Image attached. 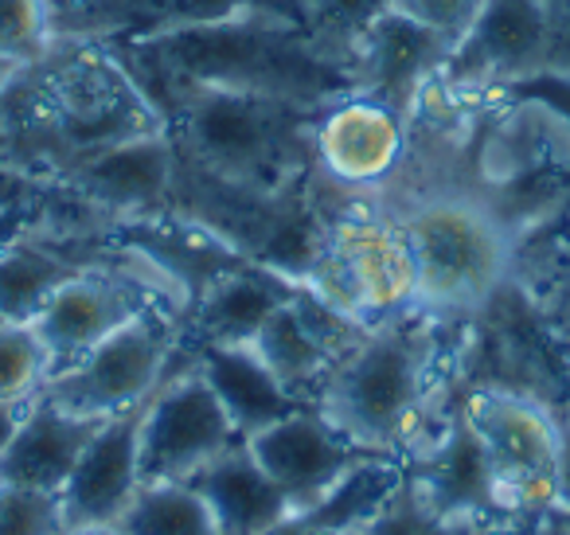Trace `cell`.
<instances>
[{
    "label": "cell",
    "instance_id": "cell-1",
    "mask_svg": "<svg viewBox=\"0 0 570 535\" xmlns=\"http://www.w3.org/2000/svg\"><path fill=\"white\" fill-rule=\"evenodd\" d=\"M434 363V329L395 313L364 329V337L341 356L317 410L356 446L399 457L426 402V379Z\"/></svg>",
    "mask_w": 570,
    "mask_h": 535
},
{
    "label": "cell",
    "instance_id": "cell-2",
    "mask_svg": "<svg viewBox=\"0 0 570 535\" xmlns=\"http://www.w3.org/2000/svg\"><path fill=\"white\" fill-rule=\"evenodd\" d=\"M399 227L411 243L419 301L426 309H476L504 282L508 231L481 200L434 196L414 207Z\"/></svg>",
    "mask_w": 570,
    "mask_h": 535
},
{
    "label": "cell",
    "instance_id": "cell-3",
    "mask_svg": "<svg viewBox=\"0 0 570 535\" xmlns=\"http://www.w3.org/2000/svg\"><path fill=\"white\" fill-rule=\"evenodd\" d=\"M294 103L266 90L196 87L184 103V149L199 168L227 184L274 181L294 145Z\"/></svg>",
    "mask_w": 570,
    "mask_h": 535
},
{
    "label": "cell",
    "instance_id": "cell-4",
    "mask_svg": "<svg viewBox=\"0 0 570 535\" xmlns=\"http://www.w3.org/2000/svg\"><path fill=\"white\" fill-rule=\"evenodd\" d=\"M238 441L243 434L199 376V352L176 348L173 371L157 387L141 422V485L196 477Z\"/></svg>",
    "mask_w": 570,
    "mask_h": 535
},
{
    "label": "cell",
    "instance_id": "cell-5",
    "mask_svg": "<svg viewBox=\"0 0 570 535\" xmlns=\"http://www.w3.org/2000/svg\"><path fill=\"white\" fill-rule=\"evenodd\" d=\"M313 293L352 321L406 313L419 301V274L403 227L352 220L328 235L309 266Z\"/></svg>",
    "mask_w": 570,
    "mask_h": 535
},
{
    "label": "cell",
    "instance_id": "cell-6",
    "mask_svg": "<svg viewBox=\"0 0 570 535\" xmlns=\"http://www.w3.org/2000/svg\"><path fill=\"white\" fill-rule=\"evenodd\" d=\"M465 415L489 449L512 508L535 524L554 508L559 488V418L531 395L484 387L465 399Z\"/></svg>",
    "mask_w": 570,
    "mask_h": 535
},
{
    "label": "cell",
    "instance_id": "cell-7",
    "mask_svg": "<svg viewBox=\"0 0 570 535\" xmlns=\"http://www.w3.org/2000/svg\"><path fill=\"white\" fill-rule=\"evenodd\" d=\"M173 360V337L141 309L134 321H126L102 344L90 348L79 363L56 371L40 395L71 415L110 418L157 391Z\"/></svg>",
    "mask_w": 570,
    "mask_h": 535
},
{
    "label": "cell",
    "instance_id": "cell-8",
    "mask_svg": "<svg viewBox=\"0 0 570 535\" xmlns=\"http://www.w3.org/2000/svg\"><path fill=\"white\" fill-rule=\"evenodd\" d=\"M406 473L419 480L426 504L442 519L469 524L484 535L531 527L508 500L497 465H492L476 426L469 422L465 407L450 415L434 449H426L419 461H406Z\"/></svg>",
    "mask_w": 570,
    "mask_h": 535
},
{
    "label": "cell",
    "instance_id": "cell-9",
    "mask_svg": "<svg viewBox=\"0 0 570 535\" xmlns=\"http://www.w3.org/2000/svg\"><path fill=\"white\" fill-rule=\"evenodd\" d=\"M246 449L269 473V480L282 488L289 512L317 508L356 465L372 461V457H387L348 441L317 407L294 410L266 430L250 434Z\"/></svg>",
    "mask_w": 570,
    "mask_h": 535
},
{
    "label": "cell",
    "instance_id": "cell-10",
    "mask_svg": "<svg viewBox=\"0 0 570 535\" xmlns=\"http://www.w3.org/2000/svg\"><path fill=\"white\" fill-rule=\"evenodd\" d=\"M153 395H145L134 407L106 418L95 438H90V446L82 449L71 480L59 493L67 532H75V527L118 524L121 512L137 496V488H141V422Z\"/></svg>",
    "mask_w": 570,
    "mask_h": 535
},
{
    "label": "cell",
    "instance_id": "cell-11",
    "mask_svg": "<svg viewBox=\"0 0 570 535\" xmlns=\"http://www.w3.org/2000/svg\"><path fill=\"white\" fill-rule=\"evenodd\" d=\"M551 59V17L543 0H484L473 32L450 56V71L489 75L497 82H515L523 75L547 71Z\"/></svg>",
    "mask_w": 570,
    "mask_h": 535
},
{
    "label": "cell",
    "instance_id": "cell-12",
    "mask_svg": "<svg viewBox=\"0 0 570 535\" xmlns=\"http://www.w3.org/2000/svg\"><path fill=\"white\" fill-rule=\"evenodd\" d=\"M137 313H141V305H137L134 290H126L121 282L82 274V270L71 274L32 321L51 356V376L79 363L90 348L102 344L114 329L134 321Z\"/></svg>",
    "mask_w": 570,
    "mask_h": 535
},
{
    "label": "cell",
    "instance_id": "cell-13",
    "mask_svg": "<svg viewBox=\"0 0 570 535\" xmlns=\"http://www.w3.org/2000/svg\"><path fill=\"white\" fill-rule=\"evenodd\" d=\"M360 48V87L364 98L391 106L395 114H406L414 90L450 64L453 48L430 28L414 25L411 17L387 9L364 36Z\"/></svg>",
    "mask_w": 570,
    "mask_h": 535
},
{
    "label": "cell",
    "instance_id": "cell-14",
    "mask_svg": "<svg viewBox=\"0 0 570 535\" xmlns=\"http://www.w3.org/2000/svg\"><path fill=\"white\" fill-rule=\"evenodd\" d=\"M102 422L106 418L71 415V410H59L56 402L36 395L24 407L20 430L12 434L9 449L0 454V485L63 493L82 449L90 446V438H95Z\"/></svg>",
    "mask_w": 570,
    "mask_h": 535
},
{
    "label": "cell",
    "instance_id": "cell-15",
    "mask_svg": "<svg viewBox=\"0 0 570 535\" xmlns=\"http://www.w3.org/2000/svg\"><path fill=\"white\" fill-rule=\"evenodd\" d=\"M403 153V114L375 98H352L317 126V157L341 184H375Z\"/></svg>",
    "mask_w": 570,
    "mask_h": 535
},
{
    "label": "cell",
    "instance_id": "cell-16",
    "mask_svg": "<svg viewBox=\"0 0 570 535\" xmlns=\"http://www.w3.org/2000/svg\"><path fill=\"white\" fill-rule=\"evenodd\" d=\"M199 376L223 402L243 441L274 426L277 418L305 410V402L266 368V360L250 344H204L199 348Z\"/></svg>",
    "mask_w": 570,
    "mask_h": 535
},
{
    "label": "cell",
    "instance_id": "cell-17",
    "mask_svg": "<svg viewBox=\"0 0 570 535\" xmlns=\"http://www.w3.org/2000/svg\"><path fill=\"white\" fill-rule=\"evenodd\" d=\"M188 485L204 496L219 535H266L269 527L289 516L282 488L254 461L246 441L204 465L196 477H188Z\"/></svg>",
    "mask_w": 570,
    "mask_h": 535
},
{
    "label": "cell",
    "instance_id": "cell-18",
    "mask_svg": "<svg viewBox=\"0 0 570 535\" xmlns=\"http://www.w3.org/2000/svg\"><path fill=\"white\" fill-rule=\"evenodd\" d=\"M79 181L102 204L149 207L168 192V181H173V149L157 134L126 137V142L90 153Z\"/></svg>",
    "mask_w": 570,
    "mask_h": 535
},
{
    "label": "cell",
    "instance_id": "cell-19",
    "mask_svg": "<svg viewBox=\"0 0 570 535\" xmlns=\"http://www.w3.org/2000/svg\"><path fill=\"white\" fill-rule=\"evenodd\" d=\"M289 298V285L266 270H230L215 278L199 298L196 332L204 344H254L269 313Z\"/></svg>",
    "mask_w": 570,
    "mask_h": 535
},
{
    "label": "cell",
    "instance_id": "cell-20",
    "mask_svg": "<svg viewBox=\"0 0 570 535\" xmlns=\"http://www.w3.org/2000/svg\"><path fill=\"white\" fill-rule=\"evenodd\" d=\"M79 270L59 254L32 243H17L0 251V321L4 324H32L51 293Z\"/></svg>",
    "mask_w": 570,
    "mask_h": 535
},
{
    "label": "cell",
    "instance_id": "cell-21",
    "mask_svg": "<svg viewBox=\"0 0 570 535\" xmlns=\"http://www.w3.org/2000/svg\"><path fill=\"white\" fill-rule=\"evenodd\" d=\"M110 527H118L121 535H219L204 496L188 480L141 485L121 519Z\"/></svg>",
    "mask_w": 570,
    "mask_h": 535
},
{
    "label": "cell",
    "instance_id": "cell-22",
    "mask_svg": "<svg viewBox=\"0 0 570 535\" xmlns=\"http://www.w3.org/2000/svg\"><path fill=\"white\" fill-rule=\"evenodd\" d=\"M344 535H484V532L438 516V512L426 504V496H422L419 480H414L403 465V477L395 480L387 500Z\"/></svg>",
    "mask_w": 570,
    "mask_h": 535
},
{
    "label": "cell",
    "instance_id": "cell-23",
    "mask_svg": "<svg viewBox=\"0 0 570 535\" xmlns=\"http://www.w3.org/2000/svg\"><path fill=\"white\" fill-rule=\"evenodd\" d=\"M51 379V356L32 324L0 329V399L32 402Z\"/></svg>",
    "mask_w": 570,
    "mask_h": 535
},
{
    "label": "cell",
    "instance_id": "cell-24",
    "mask_svg": "<svg viewBox=\"0 0 570 535\" xmlns=\"http://www.w3.org/2000/svg\"><path fill=\"white\" fill-rule=\"evenodd\" d=\"M0 535H67L59 493L0 485Z\"/></svg>",
    "mask_w": 570,
    "mask_h": 535
},
{
    "label": "cell",
    "instance_id": "cell-25",
    "mask_svg": "<svg viewBox=\"0 0 570 535\" xmlns=\"http://www.w3.org/2000/svg\"><path fill=\"white\" fill-rule=\"evenodd\" d=\"M48 0H0V64H28L43 51Z\"/></svg>",
    "mask_w": 570,
    "mask_h": 535
},
{
    "label": "cell",
    "instance_id": "cell-26",
    "mask_svg": "<svg viewBox=\"0 0 570 535\" xmlns=\"http://www.w3.org/2000/svg\"><path fill=\"white\" fill-rule=\"evenodd\" d=\"M391 9L411 17L414 25L438 32L453 51L461 48L469 32H473L476 17H481L484 0H391Z\"/></svg>",
    "mask_w": 570,
    "mask_h": 535
},
{
    "label": "cell",
    "instance_id": "cell-27",
    "mask_svg": "<svg viewBox=\"0 0 570 535\" xmlns=\"http://www.w3.org/2000/svg\"><path fill=\"white\" fill-rule=\"evenodd\" d=\"M515 90L535 98L539 106H551V114H559L562 126L570 129V75H562V71L523 75V79H515Z\"/></svg>",
    "mask_w": 570,
    "mask_h": 535
},
{
    "label": "cell",
    "instance_id": "cell-28",
    "mask_svg": "<svg viewBox=\"0 0 570 535\" xmlns=\"http://www.w3.org/2000/svg\"><path fill=\"white\" fill-rule=\"evenodd\" d=\"M321 4H325V12L336 20V25L348 28L352 43H356L360 36H364L367 28H372L375 20L391 9V0H321Z\"/></svg>",
    "mask_w": 570,
    "mask_h": 535
},
{
    "label": "cell",
    "instance_id": "cell-29",
    "mask_svg": "<svg viewBox=\"0 0 570 535\" xmlns=\"http://www.w3.org/2000/svg\"><path fill=\"white\" fill-rule=\"evenodd\" d=\"M554 508H570V415L559 418V488Z\"/></svg>",
    "mask_w": 570,
    "mask_h": 535
},
{
    "label": "cell",
    "instance_id": "cell-30",
    "mask_svg": "<svg viewBox=\"0 0 570 535\" xmlns=\"http://www.w3.org/2000/svg\"><path fill=\"white\" fill-rule=\"evenodd\" d=\"M24 407H28V402H4V399H0V454L9 449L12 434L20 430V418H24Z\"/></svg>",
    "mask_w": 570,
    "mask_h": 535
},
{
    "label": "cell",
    "instance_id": "cell-31",
    "mask_svg": "<svg viewBox=\"0 0 570 535\" xmlns=\"http://www.w3.org/2000/svg\"><path fill=\"white\" fill-rule=\"evenodd\" d=\"M535 535H570V527H562L551 512H543V516L535 519Z\"/></svg>",
    "mask_w": 570,
    "mask_h": 535
},
{
    "label": "cell",
    "instance_id": "cell-32",
    "mask_svg": "<svg viewBox=\"0 0 570 535\" xmlns=\"http://www.w3.org/2000/svg\"><path fill=\"white\" fill-rule=\"evenodd\" d=\"M67 535H121L118 527H75V532Z\"/></svg>",
    "mask_w": 570,
    "mask_h": 535
},
{
    "label": "cell",
    "instance_id": "cell-33",
    "mask_svg": "<svg viewBox=\"0 0 570 535\" xmlns=\"http://www.w3.org/2000/svg\"><path fill=\"white\" fill-rule=\"evenodd\" d=\"M547 512H551V516L559 519L562 527H570V508H547Z\"/></svg>",
    "mask_w": 570,
    "mask_h": 535
},
{
    "label": "cell",
    "instance_id": "cell-34",
    "mask_svg": "<svg viewBox=\"0 0 570 535\" xmlns=\"http://www.w3.org/2000/svg\"><path fill=\"white\" fill-rule=\"evenodd\" d=\"M492 535H535V524H531V527H515V532H492Z\"/></svg>",
    "mask_w": 570,
    "mask_h": 535
},
{
    "label": "cell",
    "instance_id": "cell-35",
    "mask_svg": "<svg viewBox=\"0 0 570 535\" xmlns=\"http://www.w3.org/2000/svg\"><path fill=\"white\" fill-rule=\"evenodd\" d=\"M567 321H570V301H567Z\"/></svg>",
    "mask_w": 570,
    "mask_h": 535
},
{
    "label": "cell",
    "instance_id": "cell-36",
    "mask_svg": "<svg viewBox=\"0 0 570 535\" xmlns=\"http://www.w3.org/2000/svg\"><path fill=\"white\" fill-rule=\"evenodd\" d=\"M0 329H4V321H0Z\"/></svg>",
    "mask_w": 570,
    "mask_h": 535
}]
</instances>
